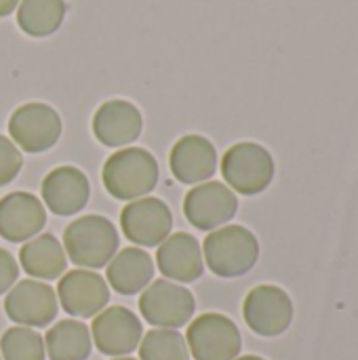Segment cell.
I'll list each match as a JSON object with an SVG mask.
<instances>
[{
    "mask_svg": "<svg viewBox=\"0 0 358 360\" xmlns=\"http://www.w3.org/2000/svg\"><path fill=\"white\" fill-rule=\"evenodd\" d=\"M203 259L215 276L238 278L255 268L260 259V243L249 228L228 224L205 238Z\"/></svg>",
    "mask_w": 358,
    "mask_h": 360,
    "instance_id": "obj_1",
    "label": "cell"
},
{
    "mask_svg": "<svg viewBox=\"0 0 358 360\" xmlns=\"http://www.w3.org/2000/svg\"><path fill=\"white\" fill-rule=\"evenodd\" d=\"M101 179L110 196L131 202L156 188L158 162L143 148H120L106 160Z\"/></svg>",
    "mask_w": 358,
    "mask_h": 360,
    "instance_id": "obj_2",
    "label": "cell"
},
{
    "mask_svg": "<svg viewBox=\"0 0 358 360\" xmlns=\"http://www.w3.org/2000/svg\"><path fill=\"white\" fill-rule=\"evenodd\" d=\"M63 251L82 270H99L118 253V230L101 215H84L63 230Z\"/></svg>",
    "mask_w": 358,
    "mask_h": 360,
    "instance_id": "obj_3",
    "label": "cell"
},
{
    "mask_svg": "<svg viewBox=\"0 0 358 360\" xmlns=\"http://www.w3.org/2000/svg\"><path fill=\"white\" fill-rule=\"evenodd\" d=\"M276 173L272 154L255 143L241 141L228 148L222 156V177L232 192L255 196L270 188Z\"/></svg>",
    "mask_w": 358,
    "mask_h": 360,
    "instance_id": "obj_4",
    "label": "cell"
},
{
    "mask_svg": "<svg viewBox=\"0 0 358 360\" xmlns=\"http://www.w3.org/2000/svg\"><path fill=\"white\" fill-rule=\"evenodd\" d=\"M196 310L194 295L179 283L158 278L152 281L139 297V312L154 329H181Z\"/></svg>",
    "mask_w": 358,
    "mask_h": 360,
    "instance_id": "obj_5",
    "label": "cell"
},
{
    "mask_svg": "<svg viewBox=\"0 0 358 360\" xmlns=\"http://www.w3.org/2000/svg\"><path fill=\"white\" fill-rule=\"evenodd\" d=\"M186 344L194 360H234L243 350V335L228 316L207 312L188 325Z\"/></svg>",
    "mask_w": 358,
    "mask_h": 360,
    "instance_id": "obj_6",
    "label": "cell"
},
{
    "mask_svg": "<svg viewBox=\"0 0 358 360\" xmlns=\"http://www.w3.org/2000/svg\"><path fill=\"white\" fill-rule=\"evenodd\" d=\"M11 141L27 154H42L51 150L61 137L59 114L40 101L19 105L8 118Z\"/></svg>",
    "mask_w": 358,
    "mask_h": 360,
    "instance_id": "obj_7",
    "label": "cell"
},
{
    "mask_svg": "<svg viewBox=\"0 0 358 360\" xmlns=\"http://www.w3.org/2000/svg\"><path fill=\"white\" fill-rule=\"evenodd\" d=\"M243 319L255 335L279 338L293 323V302L276 285H257L243 302Z\"/></svg>",
    "mask_w": 358,
    "mask_h": 360,
    "instance_id": "obj_8",
    "label": "cell"
},
{
    "mask_svg": "<svg viewBox=\"0 0 358 360\" xmlns=\"http://www.w3.org/2000/svg\"><path fill=\"white\" fill-rule=\"evenodd\" d=\"M4 312L17 327H49L59 312L57 293L46 283L34 278L19 281L4 297Z\"/></svg>",
    "mask_w": 358,
    "mask_h": 360,
    "instance_id": "obj_9",
    "label": "cell"
},
{
    "mask_svg": "<svg viewBox=\"0 0 358 360\" xmlns=\"http://www.w3.org/2000/svg\"><path fill=\"white\" fill-rule=\"evenodd\" d=\"M238 211L236 192H232L222 181H205L188 190L184 198L186 219L203 232H213L222 226H228Z\"/></svg>",
    "mask_w": 358,
    "mask_h": 360,
    "instance_id": "obj_10",
    "label": "cell"
},
{
    "mask_svg": "<svg viewBox=\"0 0 358 360\" xmlns=\"http://www.w3.org/2000/svg\"><path fill=\"white\" fill-rule=\"evenodd\" d=\"M120 230L137 247H158L173 230V213L165 200L143 196L120 211Z\"/></svg>",
    "mask_w": 358,
    "mask_h": 360,
    "instance_id": "obj_11",
    "label": "cell"
},
{
    "mask_svg": "<svg viewBox=\"0 0 358 360\" xmlns=\"http://www.w3.org/2000/svg\"><path fill=\"white\" fill-rule=\"evenodd\" d=\"M143 327L137 314L124 306L103 308L91 325V340L95 348L106 356H127L139 348Z\"/></svg>",
    "mask_w": 358,
    "mask_h": 360,
    "instance_id": "obj_12",
    "label": "cell"
},
{
    "mask_svg": "<svg viewBox=\"0 0 358 360\" xmlns=\"http://www.w3.org/2000/svg\"><path fill=\"white\" fill-rule=\"evenodd\" d=\"M59 306L74 319H95L110 302V287L93 270H70L57 285Z\"/></svg>",
    "mask_w": 358,
    "mask_h": 360,
    "instance_id": "obj_13",
    "label": "cell"
},
{
    "mask_svg": "<svg viewBox=\"0 0 358 360\" xmlns=\"http://www.w3.org/2000/svg\"><path fill=\"white\" fill-rule=\"evenodd\" d=\"M156 268L167 281H173L179 285H190L198 281L205 272L200 243L186 232L167 236L158 245Z\"/></svg>",
    "mask_w": 358,
    "mask_h": 360,
    "instance_id": "obj_14",
    "label": "cell"
},
{
    "mask_svg": "<svg viewBox=\"0 0 358 360\" xmlns=\"http://www.w3.org/2000/svg\"><path fill=\"white\" fill-rule=\"evenodd\" d=\"M169 167L179 184H205L217 171V150L203 135H184L171 148Z\"/></svg>",
    "mask_w": 358,
    "mask_h": 360,
    "instance_id": "obj_15",
    "label": "cell"
},
{
    "mask_svg": "<svg viewBox=\"0 0 358 360\" xmlns=\"http://www.w3.org/2000/svg\"><path fill=\"white\" fill-rule=\"evenodd\" d=\"M42 202L51 213L70 217L82 211L91 196V184L87 175L76 167H57L42 179Z\"/></svg>",
    "mask_w": 358,
    "mask_h": 360,
    "instance_id": "obj_16",
    "label": "cell"
},
{
    "mask_svg": "<svg viewBox=\"0 0 358 360\" xmlns=\"http://www.w3.org/2000/svg\"><path fill=\"white\" fill-rule=\"evenodd\" d=\"M141 129V112L127 99H110L101 103L93 116V135L106 148H124L137 141Z\"/></svg>",
    "mask_w": 358,
    "mask_h": 360,
    "instance_id": "obj_17",
    "label": "cell"
},
{
    "mask_svg": "<svg viewBox=\"0 0 358 360\" xmlns=\"http://www.w3.org/2000/svg\"><path fill=\"white\" fill-rule=\"evenodd\" d=\"M46 224L44 205L30 192H11L0 198V236L8 243H27Z\"/></svg>",
    "mask_w": 358,
    "mask_h": 360,
    "instance_id": "obj_18",
    "label": "cell"
},
{
    "mask_svg": "<svg viewBox=\"0 0 358 360\" xmlns=\"http://www.w3.org/2000/svg\"><path fill=\"white\" fill-rule=\"evenodd\" d=\"M154 278V262L139 247L120 249L108 264L106 283L120 295L141 293Z\"/></svg>",
    "mask_w": 358,
    "mask_h": 360,
    "instance_id": "obj_19",
    "label": "cell"
},
{
    "mask_svg": "<svg viewBox=\"0 0 358 360\" xmlns=\"http://www.w3.org/2000/svg\"><path fill=\"white\" fill-rule=\"evenodd\" d=\"M19 266L34 281H55L65 274L68 255L53 234H40L19 249Z\"/></svg>",
    "mask_w": 358,
    "mask_h": 360,
    "instance_id": "obj_20",
    "label": "cell"
},
{
    "mask_svg": "<svg viewBox=\"0 0 358 360\" xmlns=\"http://www.w3.org/2000/svg\"><path fill=\"white\" fill-rule=\"evenodd\" d=\"M44 350L51 360H87L93 350L91 329L80 321H59L46 331Z\"/></svg>",
    "mask_w": 358,
    "mask_h": 360,
    "instance_id": "obj_21",
    "label": "cell"
},
{
    "mask_svg": "<svg viewBox=\"0 0 358 360\" xmlns=\"http://www.w3.org/2000/svg\"><path fill=\"white\" fill-rule=\"evenodd\" d=\"M65 11V0H21L17 25L32 38H46L59 30Z\"/></svg>",
    "mask_w": 358,
    "mask_h": 360,
    "instance_id": "obj_22",
    "label": "cell"
},
{
    "mask_svg": "<svg viewBox=\"0 0 358 360\" xmlns=\"http://www.w3.org/2000/svg\"><path fill=\"white\" fill-rule=\"evenodd\" d=\"M139 360H190V350L179 331L152 329L139 342Z\"/></svg>",
    "mask_w": 358,
    "mask_h": 360,
    "instance_id": "obj_23",
    "label": "cell"
},
{
    "mask_svg": "<svg viewBox=\"0 0 358 360\" xmlns=\"http://www.w3.org/2000/svg\"><path fill=\"white\" fill-rule=\"evenodd\" d=\"M2 360H44V338L30 327H11L0 340Z\"/></svg>",
    "mask_w": 358,
    "mask_h": 360,
    "instance_id": "obj_24",
    "label": "cell"
},
{
    "mask_svg": "<svg viewBox=\"0 0 358 360\" xmlns=\"http://www.w3.org/2000/svg\"><path fill=\"white\" fill-rule=\"evenodd\" d=\"M23 156L21 150L4 135H0V188L8 186L21 171Z\"/></svg>",
    "mask_w": 358,
    "mask_h": 360,
    "instance_id": "obj_25",
    "label": "cell"
},
{
    "mask_svg": "<svg viewBox=\"0 0 358 360\" xmlns=\"http://www.w3.org/2000/svg\"><path fill=\"white\" fill-rule=\"evenodd\" d=\"M17 278H19L17 259L8 251L0 249V295L8 293L11 287L17 283Z\"/></svg>",
    "mask_w": 358,
    "mask_h": 360,
    "instance_id": "obj_26",
    "label": "cell"
},
{
    "mask_svg": "<svg viewBox=\"0 0 358 360\" xmlns=\"http://www.w3.org/2000/svg\"><path fill=\"white\" fill-rule=\"evenodd\" d=\"M19 6V0H0V17L11 15Z\"/></svg>",
    "mask_w": 358,
    "mask_h": 360,
    "instance_id": "obj_27",
    "label": "cell"
},
{
    "mask_svg": "<svg viewBox=\"0 0 358 360\" xmlns=\"http://www.w3.org/2000/svg\"><path fill=\"white\" fill-rule=\"evenodd\" d=\"M234 360H266V359H262V356H255V354H247V356H238V359H234Z\"/></svg>",
    "mask_w": 358,
    "mask_h": 360,
    "instance_id": "obj_28",
    "label": "cell"
},
{
    "mask_svg": "<svg viewBox=\"0 0 358 360\" xmlns=\"http://www.w3.org/2000/svg\"><path fill=\"white\" fill-rule=\"evenodd\" d=\"M112 360H137V359H131V356H118V359H112Z\"/></svg>",
    "mask_w": 358,
    "mask_h": 360,
    "instance_id": "obj_29",
    "label": "cell"
},
{
    "mask_svg": "<svg viewBox=\"0 0 358 360\" xmlns=\"http://www.w3.org/2000/svg\"><path fill=\"white\" fill-rule=\"evenodd\" d=\"M0 360H2V356H0Z\"/></svg>",
    "mask_w": 358,
    "mask_h": 360,
    "instance_id": "obj_30",
    "label": "cell"
}]
</instances>
